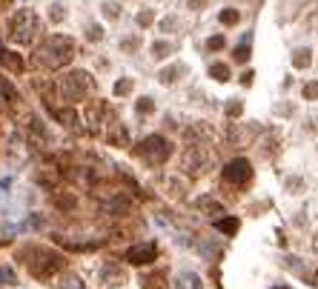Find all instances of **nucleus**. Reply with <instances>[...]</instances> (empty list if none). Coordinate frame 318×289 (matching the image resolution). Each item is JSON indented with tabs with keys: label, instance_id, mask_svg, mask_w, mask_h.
Listing matches in <instances>:
<instances>
[{
	"label": "nucleus",
	"instance_id": "1",
	"mask_svg": "<svg viewBox=\"0 0 318 289\" xmlns=\"http://www.w3.org/2000/svg\"><path fill=\"white\" fill-rule=\"evenodd\" d=\"M72 58H75V40L66 37V34H52V37H46V40L37 46V52H34V66L58 72V69H64Z\"/></svg>",
	"mask_w": 318,
	"mask_h": 289
},
{
	"label": "nucleus",
	"instance_id": "2",
	"mask_svg": "<svg viewBox=\"0 0 318 289\" xmlns=\"http://www.w3.org/2000/svg\"><path fill=\"white\" fill-rule=\"evenodd\" d=\"M20 258L29 266V275L37 278V281H49L52 275H58L66 266L64 255H58L52 249H43V246H26V249H20Z\"/></svg>",
	"mask_w": 318,
	"mask_h": 289
},
{
	"label": "nucleus",
	"instance_id": "3",
	"mask_svg": "<svg viewBox=\"0 0 318 289\" xmlns=\"http://www.w3.org/2000/svg\"><path fill=\"white\" fill-rule=\"evenodd\" d=\"M58 92H61V97L66 103H80V100H86L95 92V80H92L89 72L75 69V72H69V75H64L58 80Z\"/></svg>",
	"mask_w": 318,
	"mask_h": 289
},
{
	"label": "nucleus",
	"instance_id": "4",
	"mask_svg": "<svg viewBox=\"0 0 318 289\" xmlns=\"http://www.w3.org/2000/svg\"><path fill=\"white\" fill-rule=\"evenodd\" d=\"M37 34H40V20H37V15H34L32 9H20V12L12 17V23H9V37H12L17 46H29V43H34Z\"/></svg>",
	"mask_w": 318,
	"mask_h": 289
},
{
	"label": "nucleus",
	"instance_id": "5",
	"mask_svg": "<svg viewBox=\"0 0 318 289\" xmlns=\"http://www.w3.org/2000/svg\"><path fill=\"white\" fill-rule=\"evenodd\" d=\"M135 155L146 163V166H160V163L169 161V155H172V140H166L163 135H149L135 149Z\"/></svg>",
	"mask_w": 318,
	"mask_h": 289
},
{
	"label": "nucleus",
	"instance_id": "6",
	"mask_svg": "<svg viewBox=\"0 0 318 289\" xmlns=\"http://www.w3.org/2000/svg\"><path fill=\"white\" fill-rule=\"evenodd\" d=\"M212 161H215V155L204 143H190L187 152H184V169H187V175H192V178L204 175L212 166Z\"/></svg>",
	"mask_w": 318,
	"mask_h": 289
},
{
	"label": "nucleus",
	"instance_id": "7",
	"mask_svg": "<svg viewBox=\"0 0 318 289\" xmlns=\"http://www.w3.org/2000/svg\"><path fill=\"white\" fill-rule=\"evenodd\" d=\"M253 181V166L247 158H235L223 166V183L229 186H247Z\"/></svg>",
	"mask_w": 318,
	"mask_h": 289
},
{
	"label": "nucleus",
	"instance_id": "8",
	"mask_svg": "<svg viewBox=\"0 0 318 289\" xmlns=\"http://www.w3.org/2000/svg\"><path fill=\"white\" fill-rule=\"evenodd\" d=\"M127 263L132 266H149L152 260H158V246L149 241V243H135V246H129L127 255H124Z\"/></svg>",
	"mask_w": 318,
	"mask_h": 289
},
{
	"label": "nucleus",
	"instance_id": "9",
	"mask_svg": "<svg viewBox=\"0 0 318 289\" xmlns=\"http://www.w3.org/2000/svg\"><path fill=\"white\" fill-rule=\"evenodd\" d=\"M255 137H258V126H255V123H232V126H229V140H232L235 146H241V149L253 146Z\"/></svg>",
	"mask_w": 318,
	"mask_h": 289
},
{
	"label": "nucleus",
	"instance_id": "10",
	"mask_svg": "<svg viewBox=\"0 0 318 289\" xmlns=\"http://www.w3.org/2000/svg\"><path fill=\"white\" fill-rule=\"evenodd\" d=\"M106 143L109 146H118V149H127L129 146V129L124 123H118V121H112V123H106Z\"/></svg>",
	"mask_w": 318,
	"mask_h": 289
},
{
	"label": "nucleus",
	"instance_id": "11",
	"mask_svg": "<svg viewBox=\"0 0 318 289\" xmlns=\"http://www.w3.org/2000/svg\"><path fill=\"white\" fill-rule=\"evenodd\" d=\"M100 281H103V287H124L127 284V272L118 266V263H106L103 269H100Z\"/></svg>",
	"mask_w": 318,
	"mask_h": 289
},
{
	"label": "nucleus",
	"instance_id": "12",
	"mask_svg": "<svg viewBox=\"0 0 318 289\" xmlns=\"http://www.w3.org/2000/svg\"><path fill=\"white\" fill-rule=\"evenodd\" d=\"M49 109H52V115H55V121H58V123H64L66 129L80 132V118H78V112H75V109H58V106H49Z\"/></svg>",
	"mask_w": 318,
	"mask_h": 289
},
{
	"label": "nucleus",
	"instance_id": "13",
	"mask_svg": "<svg viewBox=\"0 0 318 289\" xmlns=\"http://www.w3.org/2000/svg\"><path fill=\"white\" fill-rule=\"evenodd\" d=\"M0 63L6 66L9 72H15V75H20L26 63H23V58L17 55V52H12V49H3V43H0Z\"/></svg>",
	"mask_w": 318,
	"mask_h": 289
},
{
	"label": "nucleus",
	"instance_id": "14",
	"mask_svg": "<svg viewBox=\"0 0 318 289\" xmlns=\"http://www.w3.org/2000/svg\"><path fill=\"white\" fill-rule=\"evenodd\" d=\"M141 289H169L166 272H146V275H141Z\"/></svg>",
	"mask_w": 318,
	"mask_h": 289
},
{
	"label": "nucleus",
	"instance_id": "15",
	"mask_svg": "<svg viewBox=\"0 0 318 289\" xmlns=\"http://www.w3.org/2000/svg\"><path fill=\"white\" fill-rule=\"evenodd\" d=\"M0 100H3V103H17V100H20L17 89H15L6 77H0Z\"/></svg>",
	"mask_w": 318,
	"mask_h": 289
},
{
	"label": "nucleus",
	"instance_id": "16",
	"mask_svg": "<svg viewBox=\"0 0 318 289\" xmlns=\"http://www.w3.org/2000/svg\"><path fill=\"white\" fill-rule=\"evenodd\" d=\"M195 206H198V209H204L207 215H223V206L218 203V200H212V198H198V200H195Z\"/></svg>",
	"mask_w": 318,
	"mask_h": 289
},
{
	"label": "nucleus",
	"instance_id": "17",
	"mask_svg": "<svg viewBox=\"0 0 318 289\" xmlns=\"http://www.w3.org/2000/svg\"><path fill=\"white\" fill-rule=\"evenodd\" d=\"M238 218H218V221H215V229H218V232H223V235H235V232H238Z\"/></svg>",
	"mask_w": 318,
	"mask_h": 289
},
{
	"label": "nucleus",
	"instance_id": "18",
	"mask_svg": "<svg viewBox=\"0 0 318 289\" xmlns=\"http://www.w3.org/2000/svg\"><path fill=\"white\" fill-rule=\"evenodd\" d=\"M58 289H86V284L75 272H66L64 278H61V284H58Z\"/></svg>",
	"mask_w": 318,
	"mask_h": 289
},
{
	"label": "nucleus",
	"instance_id": "19",
	"mask_svg": "<svg viewBox=\"0 0 318 289\" xmlns=\"http://www.w3.org/2000/svg\"><path fill=\"white\" fill-rule=\"evenodd\" d=\"M310 63H313V52H310V49H298V52L292 55V66H295V69H307Z\"/></svg>",
	"mask_w": 318,
	"mask_h": 289
},
{
	"label": "nucleus",
	"instance_id": "20",
	"mask_svg": "<svg viewBox=\"0 0 318 289\" xmlns=\"http://www.w3.org/2000/svg\"><path fill=\"white\" fill-rule=\"evenodd\" d=\"M178 75H184V66H169V69L160 72V83H175Z\"/></svg>",
	"mask_w": 318,
	"mask_h": 289
},
{
	"label": "nucleus",
	"instance_id": "21",
	"mask_svg": "<svg viewBox=\"0 0 318 289\" xmlns=\"http://www.w3.org/2000/svg\"><path fill=\"white\" fill-rule=\"evenodd\" d=\"M17 284V275L12 266H0V287H15Z\"/></svg>",
	"mask_w": 318,
	"mask_h": 289
},
{
	"label": "nucleus",
	"instance_id": "22",
	"mask_svg": "<svg viewBox=\"0 0 318 289\" xmlns=\"http://www.w3.org/2000/svg\"><path fill=\"white\" fill-rule=\"evenodd\" d=\"M166 55H172V43H166V40H158V43H152V58L163 61Z\"/></svg>",
	"mask_w": 318,
	"mask_h": 289
},
{
	"label": "nucleus",
	"instance_id": "23",
	"mask_svg": "<svg viewBox=\"0 0 318 289\" xmlns=\"http://www.w3.org/2000/svg\"><path fill=\"white\" fill-rule=\"evenodd\" d=\"M209 75H212L218 83H223V80H229V66H226V63H212Z\"/></svg>",
	"mask_w": 318,
	"mask_h": 289
},
{
	"label": "nucleus",
	"instance_id": "24",
	"mask_svg": "<svg viewBox=\"0 0 318 289\" xmlns=\"http://www.w3.org/2000/svg\"><path fill=\"white\" fill-rule=\"evenodd\" d=\"M247 61H250V40L235 46V63H247Z\"/></svg>",
	"mask_w": 318,
	"mask_h": 289
},
{
	"label": "nucleus",
	"instance_id": "25",
	"mask_svg": "<svg viewBox=\"0 0 318 289\" xmlns=\"http://www.w3.org/2000/svg\"><path fill=\"white\" fill-rule=\"evenodd\" d=\"M135 109H138V115H152V112H155V100H152V97H141V100L135 103Z\"/></svg>",
	"mask_w": 318,
	"mask_h": 289
},
{
	"label": "nucleus",
	"instance_id": "26",
	"mask_svg": "<svg viewBox=\"0 0 318 289\" xmlns=\"http://www.w3.org/2000/svg\"><path fill=\"white\" fill-rule=\"evenodd\" d=\"M75 195H55V206L58 209H75Z\"/></svg>",
	"mask_w": 318,
	"mask_h": 289
},
{
	"label": "nucleus",
	"instance_id": "27",
	"mask_svg": "<svg viewBox=\"0 0 318 289\" xmlns=\"http://www.w3.org/2000/svg\"><path fill=\"white\" fill-rule=\"evenodd\" d=\"M132 89H135V83H132V77H124V80H118V83H115V95H118V97L129 95Z\"/></svg>",
	"mask_w": 318,
	"mask_h": 289
},
{
	"label": "nucleus",
	"instance_id": "28",
	"mask_svg": "<svg viewBox=\"0 0 318 289\" xmlns=\"http://www.w3.org/2000/svg\"><path fill=\"white\" fill-rule=\"evenodd\" d=\"M238 20H241V15H238L235 9H223V12H221V23H223V26H235Z\"/></svg>",
	"mask_w": 318,
	"mask_h": 289
},
{
	"label": "nucleus",
	"instance_id": "29",
	"mask_svg": "<svg viewBox=\"0 0 318 289\" xmlns=\"http://www.w3.org/2000/svg\"><path fill=\"white\" fill-rule=\"evenodd\" d=\"M301 95H304V100H318V80H310V83H304Z\"/></svg>",
	"mask_w": 318,
	"mask_h": 289
},
{
	"label": "nucleus",
	"instance_id": "30",
	"mask_svg": "<svg viewBox=\"0 0 318 289\" xmlns=\"http://www.w3.org/2000/svg\"><path fill=\"white\" fill-rule=\"evenodd\" d=\"M49 17H52V23H61L66 17V9L61 6V3H55V6H49Z\"/></svg>",
	"mask_w": 318,
	"mask_h": 289
},
{
	"label": "nucleus",
	"instance_id": "31",
	"mask_svg": "<svg viewBox=\"0 0 318 289\" xmlns=\"http://www.w3.org/2000/svg\"><path fill=\"white\" fill-rule=\"evenodd\" d=\"M223 46H226L223 34H215V37H209V40H207V49H209V52H221Z\"/></svg>",
	"mask_w": 318,
	"mask_h": 289
},
{
	"label": "nucleus",
	"instance_id": "32",
	"mask_svg": "<svg viewBox=\"0 0 318 289\" xmlns=\"http://www.w3.org/2000/svg\"><path fill=\"white\" fill-rule=\"evenodd\" d=\"M244 112V103L241 100H232V103H226V118H238Z\"/></svg>",
	"mask_w": 318,
	"mask_h": 289
},
{
	"label": "nucleus",
	"instance_id": "33",
	"mask_svg": "<svg viewBox=\"0 0 318 289\" xmlns=\"http://www.w3.org/2000/svg\"><path fill=\"white\" fill-rule=\"evenodd\" d=\"M103 15H106L109 20H115V17L121 15V6H118V3H103Z\"/></svg>",
	"mask_w": 318,
	"mask_h": 289
},
{
	"label": "nucleus",
	"instance_id": "34",
	"mask_svg": "<svg viewBox=\"0 0 318 289\" xmlns=\"http://www.w3.org/2000/svg\"><path fill=\"white\" fill-rule=\"evenodd\" d=\"M152 20H155V15H152L149 9H143V12L138 15V26H143V29H146V26H152Z\"/></svg>",
	"mask_w": 318,
	"mask_h": 289
},
{
	"label": "nucleus",
	"instance_id": "35",
	"mask_svg": "<svg viewBox=\"0 0 318 289\" xmlns=\"http://www.w3.org/2000/svg\"><path fill=\"white\" fill-rule=\"evenodd\" d=\"M138 46H141L138 37H127V40H121V49H124V52H135Z\"/></svg>",
	"mask_w": 318,
	"mask_h": 289
},
{
	"label": "nucleus",
	"instance_id": "36",
	"mask_svg": "<svg viewBox=\"0 0 318 289\" xmlns=\"http://www.w3.org/2000/svg\"><path fill=\"white\" fill-rule=\"evenodd\" d=\"M286 189H289L292 195H298L301 189H304V181H298V178H289V181H286Z\"/></svg>",
	"mask_w": 318,
	"mask_h": 289
},
{
	"label": "nucleus",
	"instance_id": "37",
	"mask_svg": "<svg viewBox=\"0 0 318 289\" xmlns=\"http://www.w3.org/2000/svg\"><path fill=\"white\" fill-rule=\"evenodd\" d=\"M86 37H89V40H100V37H103V29H100L97 23H92V26L86 29Z\"/></svg>",
	"mask_w": 318,
	"mask_h": 289
},
{
	"label": "nucleus",
	"instance_id": "38",
	"mask_svg": "<svg viewBox=\"0 0 318 289\" xmlns=\"http://www.w3.org/2000/svg\"><path fill=\"white\" fill-rule=\"evenodd\" d=\"M175 26H178V17H163V20H160V29H163V32H169V29H175Z\"/></svg>",
	"mask_w": 318,
	"mask_h": 289
},
{
	"label": "nucleus",
	"instance_id": "39",
	"mask_svg": "<svg viewBox=\"0 0 318 289\" xmlns=\"http://www.w3.org/2000/svg\"><path fill=\"white\" fill-rule=\"evenodd\" d=\"M187 281H190V289H204V284H201L198 275H187Z\"/></svg>",
	"mask_w": 318,
	"mask_h": 289
},
{
	"label": "nucleus",
	"instance_id": "40",
	"mask_svg": "<svg viewBox=\"0 0 318 289\" xmlns=\"http://www.w3.org/2000/svg\"><path fill=\"white\" fill-rule=\"evenodd\" d=\"M253 77H255V72H250V69H247V72L241 75V83H244V86H253Z\"/></svg>",
	"mask_w": 318,
	"mask_h": 289
},
{
	"label": "nucleus",
	"instance_id": "41",
	"mask_svg": "<svg viewBox=\"0 0 318 289\" xmlns=\"http://www.w3.org/2000/svg\"><path fill=\"white\" fill-rule=\"evenodd\" d=\"M316 252H318V235H316Z\"/></svg>",
	"mask_w": 318,
	"mask_h": 289
}]
</instances>
